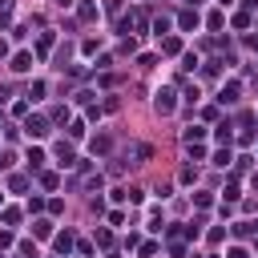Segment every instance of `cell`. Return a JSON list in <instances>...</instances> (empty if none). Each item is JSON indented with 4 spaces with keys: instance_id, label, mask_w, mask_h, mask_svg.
I'll list each match as a JSON object with an SVG mask.
<instances>
[{
    "instance_id": "1",
    "label": "cell",
    "mask_w": 258,
    "mask_h": 258,
    "mask_svg": "<svg viewBox=\"0 0 258 258\" xmlns=\"http://www.w3.org/2000/svg\"><path fill=\"white\" fill-rule=\"evenodd\" d=\"M24 133H28L32 141H41V137H49V117H41V113H32V117L24 121Z\"/></svg>"
},
{
    "instance_id": "13",
    "label": "cell",
    "mask_w": 258,
    "mask_h": 258,
    "mask_svg": "<svg viewBox=\"0 0 258 258\" xmlns=\"http://www.w3.org/2000/svg\"><path fill=\"white\" fill-rule=\"evenodd\" d=\"M234 234L246 238V234H258V222H234Z\"/></svg>"
},
{
    "instance_id": "8",
    "label": "cell",
    "mask_w": 258,
    "mask_h": 258,
    "mask_svg": "<svg viewBox=\"0 0 258 258\" xmlns=\"http://www.w3.org/2000/svg\"><path fill=\"white\" fill-rule=\"evenodd\" d=\"M32 234H37V238H53V222L49 218H37V222H32Z\"/></svg>"
},
{
    "instance_id": "3",
    "label": "cell",
    "mask_w": 258,
    "mask_h": 258,
    "mask_svg": "<svg viewBox=\"0 0 258 258\" xmlns=\"http://www.w3.org/2000/svg\"><path fill=\"white\" fill-rule=\"evenodd\" d=\"M238 93H242L238 81H226V85L218 89V101H222V105H234V101H238Z\"/></svg>"
},
{
    "instance_id": "27",
    "label": "cell",
    "mask_w": 258,
    "mask_h": 258,
    "mask_svg": "<svg viewBox=\"0 0 258 258\" xmlns=\"http://www.w3.org/2000/svg\"><path fill=\"white\" fill-rule=\"evenodd\" d=\"M125 222V210H109V226H121Z\"/></svg>"
},
{
    "instance_id": "12",
    "label": "cell",
    "mask_w": 258,
    "mask_h": 258,
    "mask_svg": "<svg viewBox=\"0 0 258 258\" xmlns=\"http://www.w3.org/2000/svg\"><path fill=\"white\" fill-rule=\"evenodd\" d=\"M8 190H12V194H24V190H28V178H24V174H12V178H8Z\"/></svg>"
},
{
    "instance_id": "9",
    "label": "cell",
    "mask_w": 258,
    "mask_h": 258,
    "mask_svg": "<svg viewBox=\"0 0 258 258\" xmlns=\"http://www.w3.org/2000/svg\"><path fill=\"white\" fill-rule=\"evenodd\" d=\"M198 20H202V16H198V8H186V12L178 16V24H182V28H198Z\"/></svg>"
},
{
    "instance_id": "34",
    "label": "cell",
    "mask_w": 258,
    "mask_h": 258,
    "mask_svg": "<svg viewBox=\"0 0 258 258\" xmlns=\"http://www.w3.org/2000/svg\"><path fill=\"white\" fill-rule=\"evenodd\" d=\"M218 4H222V8H234V0H218Z\"/></svg>"
},
{
    "instance_id": "38",
    "label": "cell",
    "mask_w": 258,
    "mask_h": 258,
    "mask_svg": "<svg viewBox=\"0 0 258 258\" xmlns=\"http://www.w3.org/2000/svg\"><path fill=\"white\" fill-rule=\"evenodd\" d=\"M0 206H4V194H0Z\"/></svg>"
},
{
    "instance_id": "39",
    "label": "cell",
    "mask_w": 258,
    "mask_h": 258,
    "mask_svg": "<svg viewBox=\"0 0 258 258\" xmlns=\"http://www.w3.org/2000/svg\"><path fill=\"white\" fill-rule=\"evenodd\" d=\"M24 258H37V254H24Z\"/></svg>"
},
{
    "instance_id": "18",
    "label": "cell",
    "mask_w": 258,
    "mask_h": 258,
    "mask_svg": "<svg viewBox=\"0 0 258 258\" xmlns=\"http://www.w3.org/2000/svg\"><path fill=\"white\" fill-rule=\"evenodd\" d=\"M161 53H170V57L182 53V41H178V37H166V41H161Z\"/></svg>"
},
{
    "instance_id": "7",
    "label": "cell",
    "mask_w": 258,
    "mask_h": 258,
    "mask_svg": "<svg viewBox=\"0 0 258 258\" xmlns=\"http://www.w3.org/2000/svg\"><path fill=\"white\" fill-rule=\"evenodd\" d=\"M153 105H157V113H174V93H170V89H161Z\"/></svg>"
},
{
    "instance_id": "24",
    "label": "cell",
    "mask_w": 258,
    "mask_h": 258,
    "mask_svg": "<svg viewBox=\"0 0 258 258\" xmlns=\"http://www.w3.org/2000/svg\"><path fill=\"white\" fill-rule=\"evenodd\" d=\"M234 28H250V12H234Z\"/></svg>"
},
{
    "instance_id": "21",
    "label": "cell",
    "mask_w": 258,
    "mask_h": 258,
    "mask_svg": "<svg viewBox=\"0 0 258 258\" xmlns=\"http://www.w3.org/2000/svg\"><path fill=\"white\" fill-rule=\"evenodd\" d=\"M41 186H45V190H57L61 178H57V174H41Z\"/></svg>"
},
{
    "instance_id": "5",
    "label": "cell",
    "mask_w": 258,
    "mask_h": 258,
    "mask_svg": "<svg viewBox=\"0 0 258 258\" xmlns=\"http://www.w3.org/2000/svg\"><path fill=\"white\" fill-rule=\"evenodd\" d=\"M53 246H57V254H64V258H69V250H73V230L53 234Z\"/></svg>"
},
{
    "instance_id": "37",
    "label": "cell",
    "mask_w": 258,
    "mask_h": 258,
    "mask_svg": "<svg viewBox=\"0 0 258 258\" xmlns=\"http://www.w3.org/2000/svg\"><path fill=\"white\" fill-rule=\"evenodd\" d=\"M202 258H218V254H202Z\"/></svg>"
},
{
    "instance_id": "6",
    "label": "cell",
    "mask_w": 258,
    "mask_h": 258,
    "mask_svg": "<svg viewBox=\"0 0 258 258\" xmlns=\"http://www.w3.org/2000/svg\"><path fill=\"white\" fill-rule=\"evenodd\" d=\"M24 161H28V170H41V166H45V149H41V145H28Z\"/></svg>"
},
{
    "instance_id": "20",
    "label": "cell",
    "mask_w": 258,
    "mask_h": 258,
    "mask_svg": "<svg viewBox=\"0 0 258 258\" xmlns=\"http://www.w3.org/2000/svg\"><path fill=\"white\" fill-rule=\"evenodd\" d=\"M69 137H73V141L85 137V121H73V125H69Z\"/></svg>"
},
{
    "instance_id": "35",
    "label": "cell",
    "mask_w": 258,
    "mask_h": 258,
    "mask_svg": "<svg viewBox=\"0 0 258 258\" xmlns=\"http://www.w3.org/2000/svg\"><path fill=\"white\" fill-rule=\"evenodd\" d=\"M4 53H8V41H0V57H4Z\"/></svg>"
},
{
    "instance_id": "15",
    "label": "cell",
    "mask_w": 258,
    "mask_h": 258,
    "mask_svg": "<svg viewBox=\"0 0 258 258\" xmlns=\"http://www.w3.org/2000/svg\"><path fill=\"white\" fill-rule=\"evenodd\" d=\"M230 129H234L230 121H218V129H214V137H218V141H230V137H234V133H230Z\"/></svg>"
},
{
    "instance_id": "4",
    "label": "cell",
    "mask_w": 258,
    "mask_h": 258,
    "mask_svg": "<svg viewBox=\"0 0 258 258\" xmlns=\"http://www.w3.org/2000/svg\"><path fill=\"white\" fill-rule=\"evenodd\" d=\"M8 69H12V73H28V69H32V53H28V49H20V53L12 57Z\"/></svg>"
},
{
    "instance_id": "16",
    "label": "cell",
    "mask_w": 258,
    "mask_h": 258,
    "mask_svg": "<svg viewBox=\"0 0 258 258\" xmlns=\"http://www.w3.org/2000/svg\"><path fill=\"white\" fill-rule=\"evenodd\" d=\"M45 89H49L45 81H32V85H28V101H41V97H45Z\"/></svg>"
},
{
    "instance_id": "25",
    "label": "cell",
    "mask_w": 258,
    "mask_h": 258,
    "mask_svg": "<svg viewBox=\"0 0 258 258\" xmlns=\"http://www.w3.org/2000/svg\"><path fill=\"white\" fill-rule=\"evenodd\" d=\"M182 64H186V69L194 73V69H198V53H186V57H182Z\"/></svg>"
},
{
    "instance_id": "19",
    "label": "cell",
    "mask_w": 258,
    "mask_h": 258,
    "mask_svg": "<svg viewBox=\"0 0 258 258\" xmlns=\"http://www.w3.org/2000/svg\"><path fill=\"white\" fill-rule=\"evenodd\" d=\"M153 32H157V37H170V16H157L153 20Z\"/></svg>"
},
{
    "instance_id": "11",
    "label": "cell",
    "mask_w": 258,
    "mask_h": 258,
    "mask_svg": "<svg viewBox=\"0 0 258 258\" xmlns=\"http://www.w3.org/2000/svg\"><path fill=\"white\" fill-rule=\"evenodd\" d=\"M202 137H206V125H190V129H186V145L202 141Z\"/></svg>"
},
{
    "instance_id": "33",
    "label": "cell",
    "mask_w": 258,
    "mask_h": 258,
    "mask_svg": "<svg viewBox=\"0 0 258 258\" xmlns=\"http://www.w3.org/2000/svg\"><path fill=\"white\" fill-rule=\"evenodd\" d=\"M198 4H206V0H186V8H198Z\"/></svg>"
},
{
    "instance_id": "2",
    "label": "cell",
    "mask_w": 258,
    "mask_h": 258,
    "mask_svg": "<svg viewBox=\"0 0 258 258\" xmlns=\"http://www.w3.org/2000/svg\"><path fill=\"white\" fill-rule=\"evenodd\" d=\"M57 166H61V170H69V166H77V149H73L69 141H61V145H57Z\"/></svg>"
},
{
    "instance_id": "31",
    "label": "cell",
    "mask_w": 258,
    "mask_h": 258,
    "mask_svg": "<svg viewBox=\"0 0 258 258\" xmlns=\"http://www.w3.org/2000/svg\"><path fill=\"white\" fill-rule=\"evenodd\" d=\"M242 8H246V12H254V8H258V0H242Z\"/></svg>"
},
{
    "instance_id": "30",
    "label": "cell",
    "mask_w": 258,
    "mask_h": 258,
    "mask_svg": "<svg viewBox=\"0 0 258 258\" xmlns=\"http://www.w3.org/2000/svg\"><path fill=\"white\" fill-rule=\"evenodd\" d=\"M8 166H12V157H8V153H0V170H8Z\"/></svg>"
},
{
    "instance_id": "22",
    "label": "cell",
    "mask_w": 258,
    "mask_h": 258,
    "mask_svg": "<svg viewBox=\"0 0 258 258\" xmlns=\"http://www.w3.org/2000/svg\"><path fill=\"white\" fill-rule=\"evenodd\" d=\"M157 250H161V246H157V242H141V250H137V254H141V258H153V254H157Z\"/></svg>"
},
{
    "instance_id": "26",
    "label": "cell",
    "mask_w": 258,
    "mask_h": 258,
    "mask_svg": "<svg viewBox=\"0 0 258 258\" xmlns=\"http://www.w3.org/2000/svg\"><path fill=\"white\" fill-rule=\"evenodd\" d=\"M206 24H210V28H222V24H226V16H222V12H210V20H206Z\"/></svg>"
},
{
    "instance_id": "36",
    "label": "cell",
    "mask_w": 258,
    "mask_h": 258,
    "mask_svg": "<svg viewBox=\"0 0 258 258\" xmlns=\"http://www.w3.org/2000/svg\"><path fill=\"white\" fill-rule=\"evenodd\" d=\"M105 258H121V254H105Z\"/></svg>"
},
{
    "instance_id": "14",
    "label": "cell",
    "mask_w": 258,
    "mask_h": 258,
    "mask_svg": "<svg viewBox=\"0 0 258 258\" xmlns=\"http://www.w3.org/2000/svg\"><path fill=\"white\" fill-rule=\"evenodd\" d=\"M109 145H113V141H109L105 133H101V137H93V141H89V149H93V153H109Z\"/></svg>"
},
{
    "instance_id": "28",
    "label": "cell",
    "mask_w": 258,
    "mask_h": 258,
    "mask_svg": "<svg viewBox=\"0 0 258 258\" xmlns=\"http://www.w3.org/2000/svg\"><path fill=\"white\" fill-rule=\"evenodd\" d=\"M0 246H12V230H0Z\"/></svg>"
},
{
    "instance_id": "23",
    "label": "cell",
    "mask_w": 258,
    "mask_h": 258,
    "mask_svg": "<svg viewBox=\"0 0 258 258\" xmlns=\"http://www.w3.org/2000/svg\"><path fill=\"white\" fill-rule=\"evenodd\" d=\"M194 206H202V210H206V206H214V198H210V194L202 190V194H194Z\"/></svg>"
},
{
    "instance_id": "17",
    "label": "cell",
    "mask_w": 258,
    "mask_h": 258,
    "mask_svg": "<svg viewBox=\"0 0 258 258\" xmlns=\"http://www.w3.org/2000/svg\"><path fill=\"white\" fill-rule=\"evenodd\" d=\"M230 161H234V153H230V149H218V153H214V166H218V170H226Z\"/></svg>"
},
{
    "instance_id": "10",
    "label": "cell",
    "mask_w": 258,
    "mask_h": 258,
    "mask_svg": "<svg viewBox=\"0 0 258 258\" xmlns=\"http://www.w3.org/2000/svg\"><path fill=\"white\" fill-rule=\"evenodd\" d=\"M77 16H81V20H97V16H101V8H97L93 0H85V4L77 8Z\"/></svg>"
},
{
    "instance_id": "32",
    "label": "cell",
    "mask_w": 258,
    "mask_h": 258,
    "mask_svg": "<svg viewBox=\"0 0 258 258\" xmlns=\"http://www.w3.org/2000/svg\"><path fill=\"white\" fill-rule=\"evenodd\" d=\"M57 4H61V8H73V4H77V0H57Z\"/></svg>"
},
{
    "instance_id": "29",
    "label": "cell",
    "mask_w": 258,
    "mask_h": 258,
    "mask_svg": "<svg viewBox=\"0 0 258 258\" xmlns=\"http://www.w3.org/2000/svg\"><path fill=\"white\" fill-rule=\"evenodd\" d=\"M230 258H250V254H246L242 246H230Z\"/></svg>"
}]
</instances>
